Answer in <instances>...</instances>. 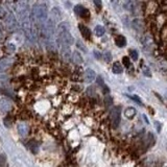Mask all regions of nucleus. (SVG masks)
I'll list each match as a JSON object with an SVG mask.
<instances>
[{
  "mask_svg": "<svg viewBox=\"0 0 167 167\" xmlns=\"http://www.w3.org/2000/svg\"><path fill=\"white\" fill-rule=\"evenodd\" d=\"M57 42L60 47H70L74 42L72 35L70 34L69 24L61 22L57 27Z\"/></svg>",
  "mask_w": 167,
  "mask_h": 167,
  "instance_id": "obj_1",
  "label": "nucleus"
},
{
  "mask_svg": "<svg viewBox=\"0 0 167 167\" xmlns=\"http://www.w3.org/2000/svg\"><path fill=\"white\" fill-rule=\"evenodd\" d=\"M31 17L36 22V26L40 27L43 24L47 22L48 18V10L47 6L44 3H36L34 5L33 10H31Z\"/></svg>",
  "mask_w": 167,
  "mask_h": 167,
  "instance_id": "obj_2",
  "label": "nucleus"
},
{
  "mask_svg": "<svg viewBox=\"0 0 167 167\" xmlns=\"http://www.w3.org/2000/svg\"><path fill=\"white\" fill-rule=\"evenodd\" d=\"M110 121L111 124L114 129L119 125L120 123V108L118 107H114L111 109L110 112Z\"/></svg>",
  "mask_w": 167,
  "mask_h": 167,
  "instance_id": "obj_3",
  "label": "nucleus"
},
{
  "mask_svg": "<svg viewBox=\"0 0 167 167\" xmlns=\"http://www.w3.org/2000/svg\"><path fill=\"white\" fill-rule=\"evenodd\" d=\"M4 24L6 29L10 30V31H14L17 28V20H16V17L13 13H8L6 17L4 18Z\"/></svg>",
  "mask_w": 167,
  "mask_h": 167,
  "instance_id": "obj_4",
  "label": "nucleus"
},
{
  "mask_svg": "<svg viewBox=\"0 0 167 167\" xmlns=\"http://www.w3.org/2000/svg\"><path fill=\"white\" fill-rule=\"evenodd\" d=\"M13 105L10 98L8 97H1L0 98V111L3 113H8L12 110Z\"/></svg>",
  "mask_w": 167,
  "mask_h": 167,
  "instance_id": "obj_5",
  "label": "nucleus"
},
{
  "mask_svg": "<svg viewBox=\"0 0 167 167\" xmlns=\"http://www.w3.org/2000/svg\"><path fill=\"white\" fill-rule=\"evenodd\" d=\"M74 13L78 17L80 18H89L90 17V13L87 8H85L82 5H75L74 6Z\"/></svg>",
  "mask_w": 167,
  "mask_h": 167,
  "instance_id": "obj_6",
  "label": "nucleus"
},
{
  "mask_svg": "<svg viewBox=\"0 0 167 167\" xmlns=\"http://www.w3.org/2000/svg\"><path fill=\"white\" fill-rule=\"evenodd\" d=\"M14 64V60L10 57H4L0 60V69L2 72H4L5 70L8 69L10 67H12V65Z\"/></svg>",
  "mask_w": 167,
  "mask_h": 167,
  "instance_id": "obj_7",
  "label": "nucleus"
},
{
  "mask_svg": "<svg viewBox=\"0 0 167 167\" xmlns=\"http://www.w3.org/2000/svg\"><path fill=\"white\" fill-rule=\"evenodd\" d=\"M84 78H85L86 82H88V84H90V82H94V80L96 78V73L93 71L92 69H86L85 73H84Z\"/></svg>",
  "mask_w": 167,
  "mask_h": 167,
  "instance_id": "obj_8",
  "label": "nucleus"
},
{
  "mask_svg": "<svg viewBox=\"0 0 167 167\" xmlns=\"http://www.w3.org/2000/svg\"><path fill=\"white\" fill-rule=\"evenodd\" d=\"M18 129V133L20 134L21 137H26L29 133V126H28L26 123H19L17 126Z\"/></svg>",
  "mask_w": 167,
  "mask_h": 167,
  "instance_id": "obj_9",
  "label": "nucleus"
},
{
  "mask_svg": "<svg viewBox=\"0 0 167 167\" xmlns=\"http://www.w3.org/2000/svg\"><path fill=\"white\" fill-rule=\"evenodd\" d=\"M78 29H80L82 36L85 38L86 40H90V39H91V35H92V34H91V30H90L86 25L78 24Z\"/></svg>",
  "mask_w": 167,
  "mask_h": 167,
  "instance_id": "obj_10",
  "label": "nucleus"
},
{
  "mask_svg": "<svg viewBox=\"0 0 167 167\" xmlns=\"http://www.w3.org/2000/svg\"><path fill=\"white\" fill-rule=\"evenodd\" d=\"M61 55L65 61H69L71 60V57H72V53H71V50L70 47H61Z\"/></svg>",
  "mask_w": 167,
  "mask_h": 167,
  "instance_id": "obj_11",
  "label": "nucleus"
},
{
  "mask_svg": "<svg viewBox=\"0 0 167 167\" xmlns=\"http://www.w3.org/2000/svg\"><path fill=\"white\" fill-rule=\"evenodd\" d=\"M71 61H72L74 64L78 65V64H82V57L80 55V53L78 51H73L72 52V57H71Z\"/></svg>",
  "mask_w": 167,
  "mask_h": 167,
  "instance_id": "obj_12",
  "label": "nucleus"
},
{
  "mask_svg": "<svg viewBox=\"0 0 167 167\" xmlns=\"http://www.w3.org/2000/svg\"><path fill=\"white\" fill-rule=\"evenodd\" d=\"M112 71L115 73V74H120V73H122V72H123V67H122V65H121V64H120L119 62L113 63Z\"/></svg>",
  "mask_w": 167,
  "mask_h": 167,
  "instance_id": "obj_13",
  "label": "nucleus"
},
{
  "mask_svg": "<svg viewBox=\"0 0 167 167\" xmlns=\"http://www.w3.org/2000/svg\"><path fill=\"white\" fill-rule=\"evenodd\" d=\"M115 43H116V45H117L118 47L122 48L124 47L125 45H126V39H125L123 36H118L117 38H116V40H115Z\"/></svg>",
  "mask_w": 167,
  "mask_h": 167,
  "instance_id": "obj_14",
  "label": "nucleus"
},
{
  "mask_svg": "<svg viewBox=\"0 0 167 167\" xmlns=\"http://www.w3.org/2000/svg\"><path fill=\"white\" fill-rule=\"evenodd\" d=\"M124 115L129 118V119H132L135 115H136V109H134L133 107L127 108L126 110L124 111Z\"/></svg>",
  "mask_w": 167,
  "mask_h": 167,
  "instance_id": "obj_15",
  "label": "nucleus"
},
{
  "mask_svg": "<svg viewBox=\"0 0 167 167\" xmlns=\"http://www.w3.org/2000/svg\"><path fill=\"white\" fill-rule=\"evenodd\" d=\"M132 24L134 25L135 29L138 30V31H141V30L143 29V23H142V21L139 20V19H135V20L133 21Z\"/></svg>",
  "mask_w": 167,
  "mask_h": 167,
  "instance_id": "obj_16",
  "label": "nucleus"
},
{
  "mask_svg": "<svg viewBox=\"0 0 167 167\" xmlns=\"http://www.w3.org/2000/svg\"><path fill=\"white\" fill-rule=\"evenodd\" d=\"M105 33L106 30L101 25H96L95 26V35L97 36V37H102V36L105 35Z\"/></svg>",
  "mask_w": 167,
  "mask_h": 167,
  "instance_id": "obj_17",
  "label": "nucleus"
},
{
  "mask_svg": "<svg viewBox=\"0 0 167 167\" xmlns=\"http://www.w3.org/2000/svg\"><path fill=\"white\" fill-rule=\"evenodd\" d=\"M51 14H52V17L53 19L52 20H60V18H61V12L59 10V8H53L52 10H51Z\"/></svg>",
  "mask_w": 167,
  "mask_h": 167,
  "instance_id": "obj_18",
  "label": "nucleus"
},
{
  "mask_svg": "<svg viewBox=\"0 0 167 167\" xmlns=\"http://www.w3.org/2000/svg\"><path fill=\"white\" fill-rule=\"evenodd\" d=\"M130 57H131V59H132V60L137 61V60H138V57H139V53H138L137 50L131 49V50H130Z\"/></svg>",
  "mask_w": 167,
  "mask_h": 167,
  "instance_id": "obj_19",
  "label": "nucleus"
},
{
  "mask_svg": "<svg viewBox=\"0 0 167 167\" xmlns=\"http://www.w3.org/2000/svg\"><path fill=\"white\" fill-rule=\"evenodd\" d=\"M5 50H6V52H8V53H13V52H14V51H15V50H16L15 45L12 44V43H8V46H6Z\"/></svg>",
  "mask_w": 167,
  "mask_h": 167,
  "instance_id": "obj_20",
  "label": "nucleus"
},
{
  "mask_svg": "<svg viewBox=\"0 0 167 167\" xmlns=\"http://www.w3.org/2000/svg\"><path fill=\"white\" fill-rule=\"evenodd\" d=\"M0 167H6V158L5 155H0Z\"/></svg>",
  "mask_w": 167,
  "mask_h": 167,
  "instance_id": "obj_21",
  "label": "nucleus"
},
{
  "mask_svg": "<svg viewBox=\"0 0 167 167\" xmlns=\"http://www.w3.org/2000/svg\"><path fill=\"white\" fill-rule=\"evenodd\" d=\"M76 47H78V49L82 50V51H84V52H87V51H88V50H87V48H86L85 46H84V45H82V43L80 42V41H78V43H76Z\"/></svg>",
  "mask_w": 167,
  "mask_h": 167,
  "instance_id": "obj_22",
  "label": "nucleus"
},
{
  "mask_svg": "<svg viewBox=\"0 0 167 167\" xmlns=\"http://www.w3.org/2000/svg\"><path fill=\"white\" fill-rule=\"evenodd\" d=\"M8 10H5L2 6H0V18L4 19V18L6 17V15H8Z\"/></svg>",
  "mask_w": 167,
  "mask_h": 167,
  "instance_id": "obj_23",
  "label": "nucleus"
},
{
  "mask_svg": "<svg viewBox=\"0 0 167 167\" xmlns=\"http://www.w3.org/2000/svg\"><path fill=\"white\" fill-rule=\"evenodd\" d=\"M122 62H123V65L125 66V67L126 68H129L131 66V62H130V59H129V57H124L122 59Z\"/></svg>",
  "mask_w": 167,
  "mask_h": 167,
  "instance_id": "obj_24",
  "label": "nucleus"
},
{
  "mask_svg": "<svg viewBox=\"0 0 167 167\" xmlns=\"http://www.w3.org/2000/svg\"><path fill=\"white\" fill-rule=\"evenodd\" d=\"M105 103H106L107 107H110V106L112 105V97H111V96H106Z\"/></svg>",
  "mask_w": 167,
  "mask_h": 167,
  "instance_id": "obj_25",
  "label": "nucleus"
},
{
  "mask_svg": "<svg viewBox=\"0 0 167 167\" xmlns=\"http://www.w3.org/2000/svg\"><path fill=\"white\" fill-rule=\"evenodd\" d=\"M143 73H144V75L147 76V78H150V76H152V73H150V69H148L146 66H144V68H143Z\"/></svg>",
  "mask_w": 167,
  "mask_h": 167,
  "instance_id": "obj_26",
  "label": "nucleus"
},
{
  "mask_svg": "<svg viewBox=\"0 0 167 167\" xmlns=\"http://www.w3.org/2000/svg\"><path fill=\"white\" fill-rule=\"evenodd\" d=\"M129 97H131V98H132V99H134V101L137 102L138 105L142 106V102H141V100H140V98L138 97V96H130V95H129Z\"/></svg>",
  "mask_w": 167,
  "mask_h": 167,
  "instance_id": "obj_27",
  "label": "nucleus"
},
{
  "mask_svg": "<svg viewBox=\"0 0 167 167\" xmlns=\"http://www.w3.org/2000/svg\"><path fill=\"white\" fill-rule=\"evenodd\" d=\"M97 84L100 87H103V86H105V82H103V80L101 78V76H97Z\"/></svg>",
  "mask_w": 167,
  "mask_h": 167,
  "instance_id": "obj_28",
  "label": "nucleus"
},
{
  "mask_svg": "<svg viewBox=\"0 0 167 167\" xmlns=\"http://www.w3.org/2000/svg\"><path fill=\"white\" fill-rule=\"evenodd\" d=\"M105 57H106V61L107 62H110V60L112 59V55H111V53L110 52H105Z\"/></svg>",
  "mask_w": 167,
  "mask_h": 167,
  "instance_id": "obj_29",
  "label": "nucleus"
},
{
  "mask_svg": "<svg viewBox=\"0 0 167 167\" xmlns=\"http://www.w3.org/2000/svg\"><path fill=\"white\" fill-rule=\"evenodd\" d=\"M155 124H156V127H157V132L160 133V132H161V123L158 122V121H156Z\"/></svg>",
  "mask_w": 167,
  "mask_h": 167,
  "instance_id": "obj_30",
  "label": "nucleus"
},
{
  "mask_svg": "<svg viewBox=\"0 0 167 167\" xmlns=\"http://www.w3.org/2000/svg\"><path fill=\"white\" fill-rule=\"evenodd\" d=\"M102 89H103V91H102V92L105 93V94H108V93L110 92V90H109V88L107 87V86H103V87H102Z\"/></svg>",
  "mask_w": 167,
  "mask_h": 167,
  "instance_id": "obj_31",
  "label": "nucleus"
},
{
  "mask_svg": "<svg viewBox=\"0 0 167 167\" xmlns=\"http://www.w3.org/2000/svg\"><path fill=\"white\" fill-rule=\"evenodd\" d=\"M94 4H96L98 6V8H100V5H101V2L100 1H96V0H94Z\"/></svg>",
  "mask_w": 167,
  "mask_h": 167,
  "instance_id": "obj_32",
  "label": "nucleus"
},
{
  "mask_svg": "<svg viewBox=\"0 0 167 167\" xmlns=\"http://www.w3.org/2000/svg\"><path fill=\"white\" fill-rule=\"evenodd\" d=\"M2 26H1V24H0V40L2 39Z\"/></svg>",
  "mask_w": 167,
  "mask_h": 167,
  "instance_id": "obj_33",
  "label": "nucleus"
},
{
  "mask_svg": "<svg viewBox=\"0 0 167 167\" xmlns=\"http://www.w3.org/2000/svg\"><path fill=\"white\" fill-rule=\"evenodd\" d=\"M0 78H2V73H0Z\"/></svg>",
  "mask_w": 167,
  "mask_h": 167,
  "instance_id": "obj_34",
  "label": "nucleus"
}]
</instances>
